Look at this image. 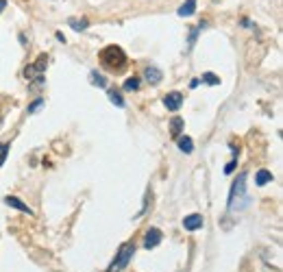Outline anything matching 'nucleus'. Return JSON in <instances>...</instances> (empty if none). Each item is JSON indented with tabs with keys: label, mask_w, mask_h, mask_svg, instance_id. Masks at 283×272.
<instances>
[{
	"label": "nucleus",
	"mask_w": 283,
	"mask_h": 272,
	"mask_svg": "<svg viewBox=\"0 0 283 272\" xmlns=\"http://www.w3.org/2000/svg\"><path fill=\"white\" fill-rule=\"evenodd\" d=\"M177 146H179V150L181 152H185V155H189V152L194 150V141H192V137H188V135H179Z\"/></svg>",
	"instance_id": "9d476101"
},
{
	"label": "nucleus",
	"mask_w": 283,
	"mask_h": 272,
	"mask_svg": "<svg viewBox=\"0 0 283 272\" xmlns=\"http://www.w3.org/2000/svg\"><path fill=\"white\" fill-rule=\"evenodd\" d=\"M200 81H205L207 85H220V76H216L214 72H205Z\"/></svg>",
	"instance_id": "aec40b11"
},
{
	"label": "nucleus",
	"mask_w": 283,
	"mask_h": 272,
	"mask_svg": "<svg viewBox=\"0 0 283 272\" xmlns=\"http://www.w3.org/2000/svg\"><path fill=\"white\" fill-rule=\"evenodd\" d=\"M144 79L148 81L150 85H159L163 81V72L159 68H155V65H148V68L144 70Z\"/></svg>",
	"instance_id": "6e6552de"
},
{
	"label": "nucleus",
	"mask_w": 283,
	"mask_h": 272,
	"mask_svg": "<svg viewBox=\"0 0 283 272\" xmlns=\"http://www.w3.org/2000/svg\"><path fill=\"white\" fill-rule=\"evenodd\" d=\"M133 255H135V244L133 242H124L122 246L118 248V253H116V257H113V261L109 264L107 272H122L129 266V261L133 259Z\"/></svg>",
	"instance_id": "7ed1b4c3"
},
{
	"label": "nucleus",
	"mask_w": 283,
	"mask_h": 272,
	"mask_svg": "<svg viewBox=\"0 0 283 272\" xmlns=\"http://www.w3.org/2000/svg\"><path fill=\"white\" fill-rule=\"evenodd\" d=\"M194 11H196V0H185L181 7H179L177 13L181 15V18H188V15H194Z\"/></svg>",
	"instance_id": "f8f14e48"
},
{
	"label": "nucleus",
	"mask_w": 283,
	"mask_h": 272,
	"mask_svg": "<svg viewBox=\"0 0 283 272\" xmlns=\"http://www.w3.org/2000/svg\"><path fill=\"white\" fill-rule=\"evenodd\" d=\"M9 155V144H2V148H0V168L4 166V159H7Z\"/></svg>",
	"instance_id": "4be33fe9"
},
{
	"label": "nucleus",
	"mask_w": 283,
	"mask_h": 272,
	"mask_svg": "<svg viewBox=\"0 0 283 272\" xmlns=\"http://www.w3.org/2000/svg\"><path fill=\"white\" fill-rule=\"evenodd\" d=\"M205 26H207V22H200L198 26H194V29H192V33H189V46H188V52H189V50H192V48H194V44H196V37H198V33L203 31Z\"/></svg>",
	"instance_id": "dca6fc26"
},
{
	"label": "nucleus",
	"mask_w": 283,
	"mask_h": 272,
	"mask_svg": "<svg viewBox=\"0 0 283 272\" xmlns=\"http://www.w3.org/2000/svg\"><path fill=\"white\" fill-rule=\"evenodd\" d=\"M200 85V79H192V83H189V87H192V90H194V87H198Z\"/></svg>",
	"instance_id": "5701e85b"
},
{
	"label": "nucleus",
	"mask_w": 283,
	"mask_h": 272,
	"mask_svg": "<svg viewBox=\"0 0 283 272\" xmlns=\"http://www.w3.org/2000/svg\"><path fill=\"white\" fill-rule=\"evenodd\" d=\"M161 239H163V233L159 231V228H148V231H146V235H144V248H157L161 244Z\"/></svg>",
	"instance_id": "423d86ee"
},
{
	"label": "nucleus",
	"mask_w": 283,
	"mask_h": 272,
	"mask_svg": "<svg viewBox=\"0 0 283 272\" xmlns=\"http://www.w3.org/2000/svg\"><path fill=\"white\" fill-rule=\"evenodd\" d=\"M46 65H48V54H40V57L35 59V63L29 65V68L24 70V79H26V81L40 79L42 72H44V70H46Z\"/></svg>",
	"instance_id": "20e7f679"
},
{
	"label": "nucleus",
	"mask_w": 283,
	"mask_h": 272,
	"mask_svg": "<svg viewBox=\"0 0 283 272\" xmlns=\"http://www.w3.org/2000/svg\"><path fill=\"white\" fill-rule=\"evenodd\" d=\"M44 102H46V98H42V96H40V98H35V100H33L31 105L26 107V113H29V116H31V113H35L37 109H42V107H44Z\"/></svg>",
	"instance_id": "6ab92c4d"
},
{
	"label": "nucleus",
	"mask_w": 283,
	"mask_h": 272,
	"mask_svg": "<svg viewBox=\"0 0 283 272\" xmlns=\"http://www.w3.org/2000/svg\"><path fill=\"white\" fill-rule=\"evenodd\" d=\"M140 90V79L138 76H129L124 81V91H138Z\"/></svg>",
	"instance_id": "a211bd4d"
},
{
	"label": "nucleus",
	"mask_w": 283,
	"mask_h": 272,
	"mask_svg": "<svg viewBox=\"0 0 283 272\" xmlns=\"http://www.w3.org/2000/svg\"><path fill=\"white\" fill-rule=\"evenodd\" d=\"M90 83L94 87H100V90H105L107 87V79L102 74H98V70H92L90 72Z\"/></svg>",
	"instance_id": "ddd939ff"
},
{
	"label": "nucleus",
	"mask_w": 283,
	"mask_h": 272,
	"mask_svg": "<svg viewBox=\"0 0 283 272\" xmlns=\"http://www.w3.org/2000/svg\"><path fill=\"white\" fill-rule=\"evenodd\" d=\"M4 7H7V0H0V13L4 11Z\"/></svg>",
	"instance_id": "b1692460"
},
{
	"label": "nucleus",
	"mask_w": 283,
	"mask_h": 272,
	"mask_svg": "<svg viewBox=\"0 0 283 272\" xmlns=\"http://www.w3.org/2000/svg\"><path fill=\"white\" fill-rule=\"evenodd\" d=\"M229 211H239L244 207H248V196H246V172H239L237 179L231 185V192H229Z\"/></svg>",
	"instance_id": "f03ea898"
},
{
	"label": "nucleus",
	"mask_w": 283,
	"mask_h": 272,
	"mask_svg": "<svg viewBox=\"0 0 283 272\" xmlns=\"http://www.w3.org/2000/svg\"><path fill=\"white\" fill-rule=\"evenodd\" d=\"M183 127H185V122H183V118H179V116H174L172 120H170V135L174 139L179 137V135L183 133Z\"/></svg>",
	"instance_id": "9b49d317"
},
{
	"label": "nucleus",
	"mask_w": 283,
	"mask_h": 272,
	"mask_svg": "<svg viewBox=\"0 0 283 272\" xmlns=\"http://www.w3.org/2000/svg\"><path fill=\"white\" fill-rule=\"evenodd\" d=\"M236 166H237V157H233V159L227 163V168H225V174H233V172H236Z\"/></svg>",
	"instance_id": "412c9836"
},
{
	"label": "nucleus",
	"mask_w": 283,
	"mask_h": 272,
	"mask_svg": "<svg viewBox=\"0 0 283 272\" xmlns=\"http://www.w3.org/2000/svg\"><path fill=\"white\" fill-rule=\"evenodd\" d=\"M109 100H111L116 107H120V109H124V105H127V102H124V98H122V94L116 91V90H109Z\"/></svg>",
	"instance_id": "f3484780"
},
{
	"label": "nucleus",
	"mask_w": 283,
	"mask_h": 272,
	"mask_svg": "<svg viewBox=\"0 0 283 272\" xmlns=\"http://www.w3.org/2000/svg\"><path fill=\"white\" fill-rule=\"evenodd\" d=\"M272 172H268V170H259L257 174H255V183L259 185V187H264V185H268V183H272Z\"/></svg>",
	"instance_id": "4468645a"
},
{
	"label": "nucleus",
	"mask_w": 283,
	"mask_h": 272,
	"mask_svg": "<svg viewBox=\"0 0 283 272\" xmlns=\"http://www.w3.org/2000/svg\"><path fill=\"white\" fill-rule=\"evenodd\" d=\"M183 227H185V231H198V228L205 227V218L200 214H189L183 218Z\"/></svg>",
	"instance_id": "0eeeda50"
},
{
	"label": "nucleus",
	"mask_w": 283,
	"mask_h": 272,
	"mask_svg": "<svg viewBox=\"0 0 283 272\" xmlns=\"http://www.w3.org/2000/svg\"><path fill=\"white\" fill-rule=\"evenodd\" d=\"M98 63H100V68L107 70V72L122 74L129 65V57L120 46L111 44V46H105L100 52H98Z\"/></svg>",
	"instance_id": "f257e3e1"
},
{
	"label": "nucleus",
	"mask_w": 283,
	"mask_h": 272,
	"mask_svg": "<svg viewBox=\"0 0 283 272\" xmlns=\"http://www.w3.org/2000/svg\"><path fill=\"white\" fill-rule=\"evenodd\" d=\"M68 24L72 26L74 31H79V33H81V31H85L87 26H90V22H87V18H70V20H68Z\"/></svg>",
	"instance_id": "2eb2a0df"
},
{
	"label": "nucleus",
	"mask_w": 283,
	"mask_h": 272,
	"mask_svg": "<svg viewBox=\"0 0 283 272\" xmlns=\"http://www.w3.org/2000/svg\"><path fill=\"white\" fill-rule=\"evenodd\" d=\"M163 105L168 111H179L183 107V94L181 91H170V94L163 96Z\"/></svg>",
	"instance_id": "39448f33"
},
{
	"label": "nucleus",
	"mask_w": 283,
	"mask_h": 272,
	"mask_svg": "<svg viewBox=\"0 0 283 272\" xmlns=\"http://www.w3.org/2000/svg\"><path fill=\"white\" fill-rule=\"evenodd\" d=\"M4 203H7L9 207H13V209H18L22 211V214H26V216H33V209L29 205H24L22 200L18 198V196H4Z\"/></svg>",
	"instance_id": "1a4fd4ad"
}]
</instances>
